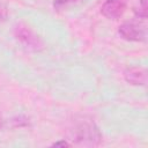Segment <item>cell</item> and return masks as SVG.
I'll list each match as a JSON object with an SVG mask.
<instances>
[{
  "label": "cell",
  "instance_id": "ba28073f",
  "mask_svg": "<svg viewBox=\"0 0 148 148\" xmlns=\"http://www.w3.org/2000/svg\"><path fill=\"white\" fill-rule=\"evenodd\" d=\"M53 146H56V147H58V146H69V143H67V142L64 140V141H59V142L53 143Z\"/></svg>",
  "mask_w": 148,
  "mask_h": 148
},
{
  "label": "cell",
  "instance_id": "5b68a950",
  "mask_svg": "<svg viewBox=\"0 0 148 148\" xmlns=\"http://www.w3.org/2000/svg\"><path fill=\"white\" fill-rule=\"evenodd\" d=\"M15 35L17 37V39H20L24 45H27L28 47H32L35 50H37L42 43L38 39L37 36H35L32 34L31 30H29L27 27H22V25H17L15 28Z\"/></svg>",
  "mask_w": 148,
  "mask_h": 148
},
{
  "label": "cell",
  "instance_id": "9c48e42d",
  "mask_svg": "<svg viewBox=\"0 0 148 148\" xmlns=\"http://www.w3.org/2000/svg\"><path fill=\"white\" fill-rule=\"evenodd\" d=\"M139 3L141 6V8L147 9V0H139Z\"/></svg>",
  "mask_w": 148,
  "mask_h": 148
},
{
  "label": "cell",
  "instance_id": "7a4b0ae2",
  "mask_svg": "<svg viewBox=\"0 0 148 148\" xmlns=\"http://www.w3.org/2000/svg\"><path fill=\"white\" fill-rule=\"evenodd\" d=\"M118 32L124 39L131 40V42H143L146 40V37H147L146 27L135 22L123 23L119 27Z\"/></svg>",
  "mask_w": 148,
  "mask_h": 148
},
{
  "label": "cell",
  "instance_id": "6da1fadb",
  "mask_svg": "<svg viewBox=\"0 0 148 148\" xmlns=\"http://www.w3.org/2000/svg\"><path fill=\"white\" fill-rule=\"evenodd\" d=\"M73 140L82 146H96L102 139V134L94 123H83L75 127Z\"/></svg>",
  "mask_w": 148,
  "mask_h": 148
},
{
  "label": "cell",
  "instance_id": "30bf717a",
  "mask_svg": "<svg viewBox=\"0 0 148 148\" xmlns=\"http://www.w3.org/2000/svg\"><path fill=\"white\" fill-rule=\"evenodd\" d=\"M1 126H2V119H1V116H0V128H1Z\"/></svg>",
  "mask_w": 148,
  "mask_h": 148
},
{
  "label": "cell",
  "instance_id": "52a82bcc",
  "mask_svg": "<svg viewBox=\"0 0 148 148\" xmlns=\"http://www.w3.org/2000/svg\"><path fill=\"white\" fill-rule=\"evenodd\" d=\"M7 17V10L0 6V20H5Z\"/></svg>",
  "mask_w": 148,
  "mask_h": 148
},
{
  "label": "cell",
  "instance_id": "8992f818",
  "mask_svg": "<svg viewBox=\"0 0 148 148\" xmlns=\"http://www.w3.org/2000/svg\"><path fill=\"white\" fill-rule=\"evenodd\" d=\"M77 0H54V7L57 8H64L67 7L74 2H76Z\"/></svg>",
  "mask_w": 148,
  "mask_h": 148
},
{
  "label": "cell",
  "instance_id": "3957f363",
  "mask_svg": "<svg viewBox=\"0 0 148 148\" xmlns=\"http://www.w3.org/2000/svg\"><path fill=\"white\" fill-rule=\"evenodd\" d=\"M125 9V0H106L101 7V13L109 20H116L124 14Z\"/></svg>",
  "mask_w": 148,
  "mask_h": 148
},
{
  "label": "cell",
  "instance_id": "277c9868",
  "mask_svg": "<svg viewBox=\"0 0 148 148\" xmlns=\"http://www.w3.org/2000/svg\"><path fill=\"white\" fill-rule=\"evenodd\" d=\"M125 80L134 86H145L147 83V71L140 66L127 67L124 71Z\"/></svg>",
  "mask_w": 148,
  "mask_h": 148
}]
</instances>
